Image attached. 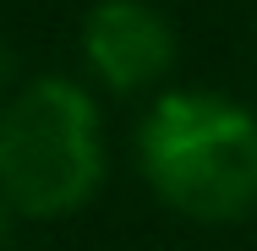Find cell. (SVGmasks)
<instances>
[{
    "label": "cell",
    "mask_w": 257,
    "mask_h": 251,
    "mask_svg": "<svg viewBox=\"0 0 257 251\" xmlns=\"http://www.w3.org/2000/svg\"><path fill=\"white\" fill-rule=\"evenodd\" d=\"M82 44H88V60L99 66V77L115 88H143L164 77V66L175 60L170 22L143 0H104L82 28Z\"/></svg>",
    "instance_id": "3"
},
{
    "label": "cell",
    "mask_w": 257,
    "mask_h": 251,
    "mask_svg": "<svg viewBox=\"0 0 257 251\" xmlns=\"http://www.w3.org/2000/svg\"><path fill=\"white\" fill-rule=\"evenodd\" d=\"M0 246H6V218H0Z\"/></svg>",
    "instance_id": "4"
},
{
    "label": "cell",
    "mask_w": 257,
    "mask_h": 251,
    "mask_svg": "<svg viewBox=\"0 0 257 251\" xmlns=\"http://www.w3.org/2000/svg\"><path fill=\"white\" fill-rule=\"evenodd\" d=\"M143 169L170 207L241 218L257 207V120L219 93H170L143 126Z\"/></svg>",
    "instance_id": "1"
},
{
    "label": "cell",
    "mask_w": 257,
    "mask_h": 251,
    "mask_svg": "<svg viewBox=\"0 0 257 251\" xmlns=\"http://www.w3.org/2000/svg\"><path fill=\"white\" fill-rule=\"evenodd\" d=\"M104 175L93 104L71 82H33L0 115V191L22 213H71Z\"/></svg>",
    "instance_id": "2"
}]
</instances>
